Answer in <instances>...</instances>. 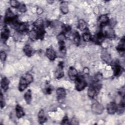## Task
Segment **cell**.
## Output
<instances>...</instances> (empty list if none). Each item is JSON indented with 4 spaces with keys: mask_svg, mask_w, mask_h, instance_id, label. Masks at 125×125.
<instances>
[{
    "mask_svg": "<svg viewBox=\"0 0 125 125\" xmlns=\"http://www.w3.org/2000/svg\"><path fill=\"white\" fill-rule=\"evenodd\" d=\"M75 81V88L77 91H82L86 86V82L83 76L78 75Z\"/></svg>",
    "mask_w": 125,
    "mask_h": 125,
    "instance_id": "cell-1",
    "label": "cell"
},
{
    "mask_svg": "<svg viewBox=\"0 0 125 125\" xmlns=\"http://www.w3.org/2000/svg\"><path fill=\"white\" fill-rule=\"evenodd\" d=\"M56 94L58 102L60 103H63L66 97V92L64 89L62 87L58 88L56 90Z\"/></svg>",
    "mask_w": 125,
    "mask_h": 125,
    "instance_id": "cell-2",
    "label": "cell"
},
{
    "mask_svg": "<svg viewBox=\"0 0 125 125\" xmlns=\"http://www.w3.org/2000/svg\"><path fill=\"white\" fill-rule=\"evenodd\" d=\"M91 110L96 114H101L104 111V108L102 104L96 102L92 104Z\"/></svg>",
    "mask_w": 125,
    "mask_h": 125,
    "instance_id": "cell-3",
    "label": "cell"
},
{
    "mask_svg": "<svg viewBox=\"0 0 125 125\" xmlns=\"http://www.w3.org/2000/svg\"><path fill=\"white\" fill-rule=\"evenodd\" d=\"M63 62H60L58 65V67L55 72V76L57 79H61L64 76V72L63 71Z\"/></svg>",
    "mask_w": 125,
    "mask_h": 125,
    "instance_id": "cell-4",
    "label": "cell"
},
{
    "mask_svg": "<svg viewBox=\"0 0 125 125\" xmlns=\"http://www.w3.org/2000/svg\"><path fill=\"white\" fill-rule=\"evenodd\" d=\"M98 22L99 26L103 27L109 23V20L106 15H102L99 17L98 20Z\"/></svg>",
    "mask_w": 125,
    "mask_h": 125,
    "instance_id": "cell-5",
    "label": "cell"
},
{
    "mask_svg": "<svg viewBox=\"0 0 125 125\" xmlns=\"http://www.w3.org/2000/svg\"><path fill=\"white\" fill-rule=\"evenodd\" d=\"M117 106L116 104L114 102H111L107 105V111L109 114H114L117 112Z\"/></svg>",
    "mask_w": 125,
    "mask_h": 125,
    "instance_id": "cell-6",
    "label": "cell"
},
{
    "mask_svg": "<svg viewBox=\"0 0 125 125\" xmlns=\"http://www.w3.org/2000/svg\"><path fill=\"white\" fill-rule=\"evenodd\" d=\"M10 36V31L7 27H4L0 33V38L3 42H5L8 39Z\"/></svg>",
    "mask_w": 125,
    "mask_h": 125,
    "instance_id": "cell-7",
    "label": "cell"
},
{
    "mask_svg": "<svg viewBox=\"0 0 125 125\" xmlns=\"http://www.w3.org/2000/svg\"><path fill=\"white\" fill-rule=\"evenodd\" d=\"M68 74L69 79L71 80H75V79L78 76L77 70L73 66H71L69 67L68 69Z\"/></svg>",
    "mask_w": 125,
    "mask_h": 125,
    "instance_id": "cell-8",
    "label": "cell"
},
{
    "mask_svg": "<svg viewBox=\"0 0 125 125\" xmlns=\"http://www.w3.org/2000/svg\"><path fill=\"white\" fill-rule=\"evenodd\" d=\"M29 84L26 81V79H25L24 77H22L21 78L19 82V90L20 91H22L24 90H25L27 85Z\"/></svg>",
    "mask_w": 125,
    "mask_h": 125,
    "instance_id": "cell-9",
    "label": "cell"
},
{
    "mask_svg": "<svg viewBox=\"0 0 125 125\" xmlns=\"http://www.w3.org/2000/svg\"><path fill=\"white\" fill-rule=\"evenodd\" d=\"M45 55L51 61H54L56 58V54L55 51L52 48H47L46 50Z\"/></svg>",
    "mask_w": 125,
    "mask_h": 125,
    "instance_id": "cell-10",
    "label": "cell"
},
{
    "mask_svg": "<svg viewBox=\"0 0 125 125\" xmlns=\"http://www.w3.org/2000/svg\"><path fill=\"white\" fill-rule=\"evenodd\" d=\"M105 36L102 32H99L95 36L94 41L97 44H101L104 40Z\"/></svg>",
    "mask_w": 125,
    "mask_h": 125,
    "instance_id": "cell-11",
    "label": "cell"
},
{
    "mask_svg": "<svg viewBox=\"0 0 125 125\" xmlns=\"http://www.w3.org/2000/svg\"><path fill=\"white\" fill-rule=\"evenodd\" d=\"M29 30V25L27 23H20L16 30L21 32H26Z\"/></svg>",
    "mask_w": 125,
    "mask_h": 125,
    "instance_id": "cell-12",
    "label": "cell"
},
{
    "mask_svg": "<svg viewBox=\"0 0 125 125\" xmlns=\"http://www.w3.org/2000/svg\"><path fill=\"white\" fill-rule=\"evenodd\" d=\"M125 39L124 37H123V39H121L120 42H119L118 45L116 47V49L117 51L121 54H124V52H125Z\"/></svg>",
    "mask_w": 125,
    "mask_h": 125,
    "instance_id": "cell-13",
    "label": "cell"
},
{
    "mask_svg": "<svg viewBox=\"0 0 125 125\" xmlns=\"http://www.w3.org/2000/svg\"><path fill=\"white\" fill-rule=\"evenodd\" d=\"M9 83V80L6 77H3L2 78L0 82V85L1 88L4 90V91H6L8 89Z\"/></svg>",
    "mask_w": 125,
    "mask_h": 125,
    "instance_id": "cell-14",
    "label": "cell"
},
{
    "mask_svg": "<svg viewBox=\"0 0 125 125\" xmlns=\"http://www.w3.org/2000/svg\"><path fill=\"white\" fill-rule=\"evenodd\" d=\"M113 69L114 71V75L115 76H119L122 72V68L121 66L118 63H116L113 65Z\"/></svg>",
    "mask_w": 125,
    "mask_h": 125,
    "instance_id": "cell-15",
    "label": "cell"
},
{
    "mask_svg": "<svg viewBox=\"0 0 125 125\" xmlns=\"http://www.w3.org/2000/svg\"><path fill=\"white\" fill-rule=\"evenodd\" d=\"M16 116L18 118H21L24 115V112L23 108L19 104H17L16 106Z\"/></svg>",
    "mask_w": 125,
    "mask_h": 125,
    "instance_id": "cell-16",
    "label": "cell"
},
{
    "mask_svg": "<svg viewBox=\"0 0 125 125\" xmlns=\"http://www.w3.org/2000/svg\"><path fill=\"white\" fill-rule=\"evenodd\" d=\"M104 35L105 37L109 39H113L115 38V33L114 30L112 28H109L106 30L105 31Z\"/></svg>",
    "mask_w": 125,
    "mask_h": 125,
    "instance_id": "cell-17",
    "label": "cell"
},
{
    "mask_svg": "<svg viewBox=\"0 0 125 125\" xmlns=\"http://www.w3.org/2000/svg\"><path fill=\"white\" fill-rule=\"evenodd\" d=\"M96 93V88L94 85H90L88 89L87 95L90 98H93Z\"/></svg>",
    "mask_w": 125,
    "mask_h": 125,
    "instance_id": "cell-18",
    "label": "cell"
},
{
    "mask_svg": "<svg viewBox=\"0 0 125 125\" xmlns=\"http://www.w3.org/2000/svg\"><path fill=\"white\" fill-rule=\"evenodd\" d=\"M38 120H39V122L40 124H42L47 121V118L45 117L44 115V111L42 109H41L39 112Z\"/></svg>",
    "mask_w": 125,
    "mask_h": 125,
    "instance_id": "cell-19",
    "label": "cell"
},
{
    "mask_svg": "<svg viewBox=\"0 0 125 125\" xmlns=\"http://www.w3.org/2000/svg\"><path fill=\"white\" fill-rule=\"evenodd\" d=\"M23 51L25 55L28 57H30L33 53V50L31 46L29 45H26L23 47Z\"/></svg>",
    "mask_w": 125,
    "mask_h": 125,
    "instance_id": "cell-20",
    "label": "cell"
},
{
    "mask_svg": "<svg viewBox=\"0 0 125 125\" xmlns=\"http://www.w3.org/2000/svg\"><path fill=\"white\" fill-rule=\"evenodd\" d=\"M24 100L27 104H30L32 100V94L30 89H28L24 95Z\"/></svg>",
    "mask_w": 125,
    "mask_h": 125,
    "instance_id": "cell-21",
    "label": "cell"
},
{
    "mask_svg": "<svg viewBox=\"0 0 125 125\" xmlns=\"http://www.w3.org/2000/svg\"><path fill=\"white\" fill-rule=\"evenodd\" d=\"M60 9H61L62 12L63 14H65L67 13L68 12V5H67V2L65 1L62 2L61 3V5H60Z\"/></svg>",
    "mask_w": 125,
    "mask_h": 125,
    "instance_id": "cell-22",
    "label": "cell"
},
{
    "mask_svg": "<svg viewBox=\"0 0 125 125\" xmlns=\"http://www.w3.org/2000/svg\"><path fill=\"white\" fill-rule=\"evenodd\" d=\"M78 28L81 31H84L87 28L86 22L83 20H80L78 21Z\"/></svg>",
    "mask_w": 125,
    "mask_h": 125,
    "instance_id": "cell-23",
    "label": "cell"
},
{
    "mask_svg": "<svg viewBox=\"0 0 125 125\" xmlns=\"http://www.w3.org/2000/svg\"><path fill=\"white\" fill-rule=\"evenodd\" d=\"M73 37L74 43L77 45H78L80 42V36L79 35V33L77 31H75L73 33Z\"/></svg>",
    "mask_w": 125,
    "mask_h": 125,
    "instance_id": "cell-24",
    "label": "cell"
},
{
    "mask_svg": "<svg viewBox=\"0 0 125 125\" xmlns=\"http://www.w3.org/2000/svg\"><path fill=\"white\" fill-rule=\"evenodd\" d=\"M58 44L59 46V50L62 53L65 54L66 52V48L64 41H59Z\"/></svg>",
    "mask_w": 125,
    "mask_h": 125,
    "instance_id": "cell-25",
    "label": "cell"
},
{
    "mask_svg": "<svg viewBox=\"0 0 125 125\" xmlns=\"http://www.w3.org/2000/svg\"><path fill=\"white\" fill-rule=\"evenodd\" d=\"M29 37L30 39L33 41L38 40L37 33L35 29H33L29 32Z\"/></svg>",
    "mask_w": 125,
    "mask_h": 125,
    "instance_id": "cell-26",
    "label": "cell"
},
{
    "mask_svg": "<svg viewBox=\"0 0 125 125\" xmlns=\"http://www.w3.org/2000/svg\"><path fill=\"white\" fill-rule=\"evenodd\" d=\"M102 58L107 63H110L111 62V59L110 55L106 53H104V54H103Z\"/></svg>",
    "mask_w": 125,
    "mask_h": 125,
    "instance_id": "cell-27",
    "label": "cell"
},
{
    "mask_svg": "<svg viewBox=\"0 0 125 125\" xmlns=\"http://www.w3.org/2000/svg\"><path fill=\"white\" fill-rule=\"evenodd\" d=\"M83 38L85 42H89L91 40V36L89 32H86L83 34Z\"/></svg>",
    "mask_w": 125,
    "mask_h": 125,
    "instance_id": "cell-28",
    "label": "cell"
},
{
    "mask_svg": "<svg viewBox=\"0 0 125 125\" xmlns=\"http://www.w3.org/2000/svg\"><path fill=\"white\" fill-rule=\"evenodd\" d=\"M10 5L14 8H19V6L20 5V3L17 1V0H10Z\"/></svg>",
    "mask_w": 125,
    "mask_h": 125,
    "instance_id": "cell-29",
    "label": "cell"
},
{
    "mask_svg": "<svg viewBox=\"0 0 125 125\" xmlns=\"http://www.w3.org/2000/svg\"><path fill=\"white\" fill-rule=\"evenodd\" d=\"M25 79H26V81L29 84L31 83H32L33 81V77L32 76V75L30 74H27L24 77Z\"/></svg>",
    "mask_w": 125,
    "mask_h": 125,
    "instance_id": "cell-30",
    "label": "cell"
},
{
    "mask_svg": "<svg viewBox=\"0 0 125 125\" xmlns=\"http://www.w3.org/2000/svg\"><path fill=\"white\" fill-rule=\"evenodd\" d=\"M62 33L65 34V33H67L70 31L71 30V26L69 25H63L62 26Z\"/></svg>",
    "mask_w": 125,
    "mask_h": 125,
    "instance_id": "cell-31",
    "label": "cell"
},
{
    "mask_svg": "<svg viewBox=\"0 0 125 125\" xmlns=\"http://www.w3.org/2000/svg\"><path fill=\"white\" fill-rule=\"evenodd\" d=\"M19 10L21 12V13H24L27 10V8L25 6V5L24 3H21L20 4V5L19 6Z\"/></svg>",
    "mask_w": 125,
    "mask_h": 125,
    "instance_id": "cell-32",
    "label": "cell"
},
{
    "mask_svg": "<svg viewBox=\"0 0 125 125\" xmlns=\"http://www.w3.org/2000/svg\"><path fill=\"white\" fill-rule=\"evenodd\" d=\"M0 107L2 108L5 106V101L4 99V97L2 93H0Z\"/></svg>",
    "mask_w": 125,
    "mask_h": 125,
    "instance_id": "cell-33",
    "label": "cell"
},
{
    "mask_svg": "<svg viewBox=\"0 0 125 125\" xmlns=\"http://www.w3.org/2000/svg\"><path fill=\"white\" fill-rule=\"evenodd\" d=\"M0 60L1 61H5L6 58V54L4 51H0Z\"/></svg>",
    "mask_w": 125,
    "mask_h": 125,
    "instance_id": "cell-34",
    "label": "cell"
},
{
    "mask_svg": "<svg viewBox=\"0 0 125 125\" xmlns=\"http://www.w3.org/2000/svg\"><path fill=\"white\" fill-rule=\"evenodd\" d=\"M61 124H63V125H69V124H70V123H69V120H68L67 116H65L63 118V119L62 121Z\"/></svg>",
    "mask_w": 125,
    "mask_h": 125,
    "instance_id": "cell-35",
    "label": "cell"
},
{
    "mask_svg": "<svg viewBox=\"0 0 125 125\" xmlns=\"http://www.w3.org/2000/svg\"><path fill=\"white\" fill-rule=\"evenodd\" d=\"M119 93L121 95V96L122 97V98L125 97V87H124V86H123V87L121 88V90L120 91Z\"/></svg>",
    "mask_w": 125,
    "mask_h": 125,
    "instance_id": "cell-36",
    "label": "cell"
},
{
    "mask_svg": "<svg viewBox=\"0 0 125 125\" xmlns=\"http://www.w3.org/2000/svg\"><path fill=\"white\" fill-rule=\"evenodd\" d=\"M52 92V89L50 87H48L46 88V92L48 94H50Z\"/></svg>",
    "mask_w": 125,
    "mask_h": 125,
    "instance_id": "cell-37",
    "label": "cell"
}]
</instances>
